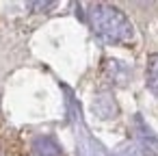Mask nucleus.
I'll return each mask as SVG.
<instances>
[{"mask_svg":"<svg viewBox=\"0 0 158 156\" xmlns=\"http://www.w3.org/2000/svg\"><path fill=\"white\" fill-rule=\"evenodd\" d=\"M87 20H89V26L93 28V33L100 35L104 41L130 44L134 39L132 22L128 20V15L123 11H119L113 5H104V2L89 5Z\"/></svg>","mask_w":158,"mask_h":156,"instance_id":"f257e3e1","label":"nucleus"},{"mask_svg":"<svg viewBox=\"0 0 158 156\" xmlns=\"http://www.w3.org/2000/svg\"><path fill=\"white\" fill-rule=\"evenodd\" d=\"M93 113L102 119H108V117H115L117 115V104L110 95H98L95 102H93Z\"/></svg>","mask_w":158,"mask_h":156,"instance_id":"f03ea898","label":"nucleus"},{"mask_svg":"<svg viewBox=\"0 0 158 156\" xmlns=\"http://www.w3.org/2000/svg\"><path fill=\"white\" fill-rule=\"evenodd\" d=\"M33 152L35 156H61V147L50 137H37L33 141Z\"/></svg>","mask_w":158,"mask_h":156,"instance_id":"7ed1b4c3","label":"nucleus"},{"mask_svg":"<svg viewBox=\"0 0 158 156\" xmlns=\"http://www.w3.org/2000/svg\"><path fill=\"white\" fill-rule=\"evenodd\" d=\"M104 70H106L108 78L115 80V82H126V78H128V74H130L128 67H126L121 61H106Z\"/></svg>","mask_w":158,"mask_h":156,"instance_id":"20e7f679","label":"nucleus"},{"mask_svg":"<svg viewBox=\"0 0 158 156\" xmlns=\"http://www.w3.org/2000/svg\"><path fill=\"white\" fill-rule=\"evenodd\" d=\"M147 85L158 95V57H152L147 63Z\"/></svg>","mask_w":158,"mask_h":156,"instance_id":"39448f33","label":"nucleus"},{"mask_svg":"<svg viewBox=\"0 0 158 156\" xmlns=\"http://www.w3.org/2000/svg\"><path fill=\"white\" fill-rule=\"evenodd\" d=\"M56 2H28V9H35L39 13H46L48 9H54Z\"/></svg>","mask_w":158,"mask_h":156,"instance_id":"423d86ee","label":"nucleus"},{"mask_svg":"<svg viewBox=\"0 0 158 156\" xmlns=\"http://www.w3.org/2000/svg\"><path fill=\"white\" fill-rule=\"evenodd\" d=\"M0 156H2V150H0Z\"/></svg>","mask_w":158,"mask_h":156,"instance_id":"0eeeda50","label":"nucleus"}]
</instances>
